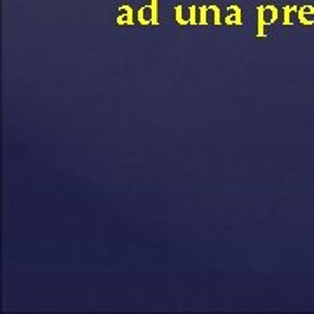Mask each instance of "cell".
I'll return each mask as SVG.
<instances>
[{"label":"cell","mask_w":314,"mask_h":314,"mask_svg":"<svg viewBox=\"0 0 314 314\" xmlns=\"http://www.w3.org/2000/svg\"><path fill=\"white\" fill-rule=\"evenodd\" d=\"M138 21L142 25H148V23L159 25V18H157V0H152L150 6H143L138 11Z\"/></svg>","instance_id":"6da1fadb"},{"label":"cell","mask_w":314,"mask_h":314,"mask_svg":"<svg viewBox=\"0 0 314 314\" xmlns=\"http://www.w3.org/2000/svg\"><path fill=\"white\" fill-rule=\"evenodd\" d=\"M299 14V21L302 25H312L314 23V7L312 6H304L297 11Z\"/></svg>","instance_id":"7a4b0ae2"},{"label":"cell","mask_w":314,"mask_h":314,"mask_svg":"<svg viewBox=\"0 0 314 314\" xmlns=\"http://www.w3.org/2000/svg\"><path fill=\"white\" fill-rule=\"evenodd\" d=\"M119 11H122V14L117 18V23L119 25H133V9L129 6H121Z\"/></svg>","instance_id":"3957f363"},{"label":"cell","mask_w":314,"mask_h":314,"mask_svg":"<svg viewBox=\"0 0 314 314\" xmlns=\"http://www.w3.org/2000/svg\"><path fill=\"white\" fill-rule=\"evenodd\" d=\"M231 14L226 18L227 25H243V18H241V9L237 6H229Z\"/></svg>","instance_id":"277c9868"},{"label":"cell","mask_w":314,"mask_h":314,"mask_svg":"<svg viewBox=\"0 0 314 314\" xmlns=\"http://www.w3.org/2000/svg\"><path fill=\"white\" fill-rule=\"evenodd\" d=\"M258 32H257V37H265V7L264 6H258Z\"/></svg>","instance_id":"5b68a950"},{"label":"cell","mask_w":314,"mask_h":314,"mask_svg":"<svg viewBox=\"0 0 314 314\" xmlns=\"http://www.w3.org/2000/svg\"><path fill=\"white\" fill-rule=\"evenodd\" d=\"M175 11H176V21L180 25H187V23H190V9L184 12V9H182V6H176L175 7Z\"/></svg>","instance_id":"8992f818"},{"label":"cell","mask_w":314,"mask_h":314,"mask_svg":"<svg viewBox=\"0 0 314 314\" xmlns=\"http://www.w3.org/2000/svg\"><path fill=\"white\" fill-rule=\"evenodd\" d=\"M208 16H210V23H213V25L222 23V21H220V9L216 6L208 7Z\"/></svg>","instance_id":"52a82bcc"},{"label":"cell","mask_w":314,"mask_h":314,"mask_svg":"<svg viewBox=\"0 0 314 314\" xmlns=\"http://www.w3.org/2000/svg\"><path fill=\"white\" fill-rule=\"evenodd\" d=\"M276 19H278V9H276L274 6H265V21H267V25L274 23Z\"/></svg>","instance_id":"ba28073f"},{"label":"cell","mask_w":314,"mask_h":314,"mask_svg":"<svg viewBox=\"0 0 314 314\" xmlns=\"http://www.w3.org/2000/svg\"><path fill=\"white\" fill-rule=\"evenodd\" d=\"M285 19H283V23L285 25H291V12L297 11V7H291V6H285Z\"/></svg>","instance_id":"9c48e42d"},{"label":"cell","mask_w":314,"mask_h":314,"mask_svg":"<svg viewBox=\"0 0 314 314\" xmlns=\"http://www.w3.org/2000/svg\"><path fill=\"white\" fill-rule=\"evenodd\" d=\"M199 14H201V18H199V23L206 25L208 23V6H201V9H199Z\"/></svg>","instance_id":"30bf717a"},{"label":"cell","mask_w":314,"mask_h":314,"mask_svg":"<svg viewBox=\"0 0 314 314\" xmlns=\"http://www.w3.org/2000/svg\"><path fill=\"white\" fill-rule=\"evenodd\" d=\"M196 6H190V25H196Z\"/></svg>","instance_id":"8fae6325"}]
</instances>
